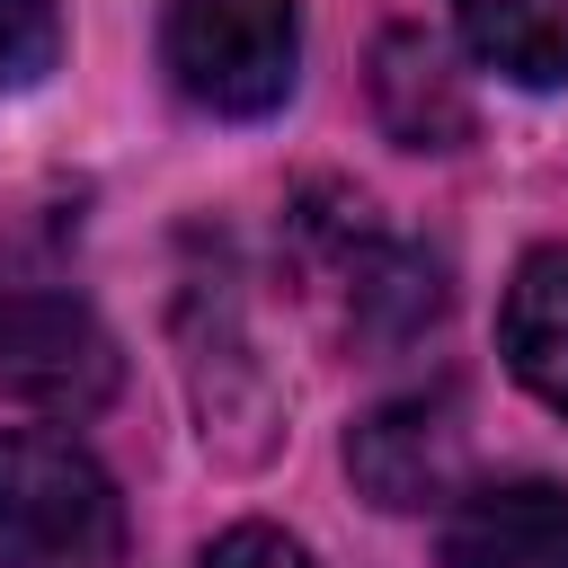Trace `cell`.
<instances>
[{
    "label": "cell",
    "instance_id": "3957f363",
    "mask_svg": "<svg viewBox=\"0 0 568 568\" xmlns=\"http://www.w3.org/2000/svg\"><path fill=\"white\" fill-rule=\"evenodd\" d=\"M160 53L186 106L204 115H275L302 71V9L293 0H169Z\"/></svg>",
    "mask_w": 568,
    "mask_h": 568
},
{
    "label": "cell",
    "instance_id": "277c9868",
    "mask_svg": "<svg viewBox=\"0 0 568 568\" xmlns=\"http://www.w3.org/2000/svg\"><path fill=\"white\" fill-rule=\"evenodd\" d=\"M124 382V355L106 320L53 275V266H9L0 257V390L44 408V417H89Z\"/></svg>",
    "mask_w": 568,
    "mask_h": 568
},
{
    "label": "cell",
    "instance_id": "30bf717a",
    "mask_svg": "<svg viewBox=\"0 0 568 568\" xmlns=\"http://www.w3.org/2000/svg\"><path fill=\"white\" fill-rule=\"evenodd\" d=\"M62 62V0H0V98H27Z\"/></svg>",
    "mask_w": 568,
    "mask_h": 568
},
{
    "label": "cell",
    "instance_id": "5b68a950",
    "mask_svg": "<svg viewBox=\"0 0 568 568\" xmlns=\"http://www.w3.org/2000/svg\"><path fill=\"white\" fill-rule=\"evenodd\" d=\"M346 470L364 479L373 506L408 515V506H444L462 497V408L435 399H390L346 435Z\"/></svg>",
    "mask_w": 568,
    "mask_h": 568
},
{
    "label": "cell",
    "instance_id": "7a4b0ae2",
    "mask_svg": "<svg viewBox=\"0 0 568 568\" xmlns=\"http://www.w3.org/2000/svg\"><path fill=\"white\" fill-rule=\"evenodd\" d=\"M115 559H124L115 479L62 435L0 426V568H115Z\"/></svg>",
    "mask_w": 568,
    "mask_h": 568
},
{
    "label": "cell",
    "instance_id": "ba28073f",
    "mask_svg": "<svg viewBox=\"0 0 568 568\" xmlns=\"http://www.w3.org/2000/svg\"><path fill=\"white\" fill-rule=\"evenodd\" d=\"M497 346H506V373L568 417V248H532L506 284V311H497Z\"/></svg>",
    "mask_w": 568,
    "mask_h": 568
},
{
    "label": "cell",
    "instance_id": "52a82bcc",
    "mask_svg": "<svg viewBox=\"0 0 568 568\" xmlns=\"http://www.w3.org/2000/svg\"><path fill=\"white\" fill-rule=\"evenodd\" d=\"M373 106H382L390 142H408V151H453L470 133V98H462L444 44L417 36V27L382 36V53H373Z\"/></svg>",
    "mask_w": 568,
    "mask_h": 568
},
{
    "label": "cell",
    "instance_id": "9c48e42d",
    "mask_svg": "<svg viewBox=\"0 0 568 568\" xmlns=\"http://www.w3.org/2000/svg\"><path fill=\"white\" fill-rule=\"evenodd\" d=\"M462 44L515 89H568V0H453Z\"/></svg>",
    "mask_w": 568,
    "mask_h": 568
},
{
    "label": "cell",
    "instance_id": "6da1fadb",
    "mask_svg": "<svg viewBox=\"0 0 568 568\" xmlns=\"http://www.w3.org/2000/svg\"><path fill=\"white\" fill-rule=\"evenodd\" d=\"M293 257H302V275L337 302L346 337H364V346H408L417 328L444 320V266H435L426 248L390 240V231L373 222V204L346 195V186H311V195H302V213H293Z\"/></svg>",
    "mask_w": 568,
    "mask_h": 568
},
{
    "label": "cell",
    "instance_id": "8fae6325",
    "mask_svg": "<svg viewBox=\"0 0 568 568\" xmlns=\"http://www.w3.org/2000/svg\"><path fill=\"white\" fill-rule=\"evenodd\" d=\"M195 568H311V550L293 532H275V524H231L222 541L195 550Z\"/></svg>",
    "mask_w": 568,
    "mask_h": 568
},
{
    "label": "cell",
    "instance_id": "8992f818",
    "mask_svg": "<svg viewBox=\"0 0 568 568\" xmlns=\"http://www.w3.org/2000/svg\"><path fill=\"white\" fill-rule=\"evenodd\" d=\"M444 568H568V488L559 479H488L453 497Z\"/></svg>",
    "mask_w": 568,
    "mask_h": 568
}]
</instances>
